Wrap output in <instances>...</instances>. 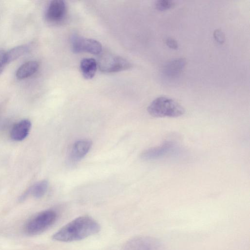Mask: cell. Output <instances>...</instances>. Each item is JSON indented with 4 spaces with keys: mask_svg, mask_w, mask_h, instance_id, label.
Segmentation results:
<instances>
[{
    "mask_svg": "<svg viewBox=\"0 0 250 250\" xmlns=\"http://www.w3.org/2000/svg\"><path fill=\"white\" fill-rule=\"evenodd\" d=\"M7 64L6 58V51L0 49V75L3 72L5 65Z\"/></svg>",
    "mask_w": 250,
    "mask_h": 250,
    "instance_id": "cell-17",
    "label": "cell"
},
{
    "mask_svg": "<svg viewBox=\"0 0 250 250\" xmlns=\"http://www.w3.org/2000/svg\"><path fill=\"white\" fill-rule=\"evenodd\" d=\"M122 250H165L162 243L156 238L138 236L127 241Z\"/></svg>",
    "mask_w": 250,
    "mask_h": 250,
    "instance_id": "cell-5",
    "label": "cell"
},
{
    "mask_svg": "<svg viewBox=\"0 0 250 250\" xmlns=\"http://www.w3.org/2000/svg\"><path fill=\"white\" fill-rule=\"evenodd\" d=\"M97 67V61L93 58H84L80 62L81 72L86 79H91L94 76Z\"/></svg>",
    "mask_w": 250,
    "mask_h": 250,
    "instance_id": "cell-13",
    "label": "cell"
},
{
    "mask_svg": "<svg viewBox=\"0 0 250 250\" xmlns=\"http://www.w3.org/2000/svg\"><path fill=\"white\" fill-rule=\"evenodd\" d=\"M147 111L154 117H177L184 114L185 109L173 99L160 96L150 104L147 107Z\"/></svg>",
    "mask_w": 250,
    "mask_h": 250,
    "instance_id": "cell-2",
    "label": "cell"
},
{
    "mask_svg": "<svg viewBox=\"0 0 250 250\" xmlns=\"http://www.w3.org/2000/svg\"><path fill=\"white\" fill-rule=\"evenodd\" d=\"M39 67V64L37 61H28L18 68L16 72V77L18 80L26 79L35 74Z\"/></svg>",
    "mask_w": 250,
    "mask_h": 250,
    "instance_id": "cell-12",
    "label": "cell"
},
{
    "mask_svg": "<svg viewBox=\"0 0 250 250\" xmlns=\"http://www.w3.org/2000/svg\"><path fill=\"white\" fill-rule=\"evenodd\" d=\"M48 186V182L43 180L34 185L28 191V193H31L34 197L40 198L42 197L47 191Z\"/></svg>",
    "mask_w": 250,
    "mask_h": 250,
    "instance_id": "cell-15",
    "label": "cell"
},
{
    "mask_svg": "<svg viewBox=\"0 0 250 250\" xmlns=\"http://www.w3.org/2000/svg\"><path fill=\"white\" fill-rule=\"evenodd\" d=\"M29 50V46L22 44L14 47L6 52L7 63H9L25 54Z\"/></svg>",
    "mask_w": 250,
    "mask_h": 250,
    "instance_id": "cell-14",
    "label": "cell"
},
{
    "mask_svg": "<svg viewBox=\"0 0 250 250\" xmlns=\"http://www.w3.org/2000/svg\"><path fill=\"white\" fill-rule=\"evenodd\" d=\"M186 64V61L183 58L172 59L167 62L163 66V74L170 78H175L182 72Z\"/></svg>",
    "mask_w": 250,
    "mask_h": 250,
    "instance_id": "cell-9",
    "label": "cell"
},
{
    "mask_svg": "<svg viewBox=\"0 0 250 250\" xmlns=\"http://www.w3.org/2000/svg\"><path fill=\"white\" fill-rule=\"evenodd\" d=\"M57 213L52 209L42 211L31 219L25 225V232L29 235L39 234L48 229L56 221Z\"/></svg>",
    "mask_w": 250,
    "mask_h": 250,
    "instance_id": "cell-3",
    "label": "cell"
},
{
    "mask_svg": "<svg viewBox=\"0 0 250 250\" xmlns=\"http://www.w3.org/2000/svg\"><path fill=\"white\" fill-rule=\"evenodd\" d=\"M174 5L171 0H158L155 3V8L159 11H166L172 8Z\"/></svg>",
    "mask_w": 250,
    "mask_h": 250,
    "instance_id": "cell-16",
    "label": "cell"
},
{
    "mask_svg": "<svg viewBox=\"0 0 250 250\" xmlns=\"http://www.w3.org/2000/svg\"><path fill=\"white\" fill-rule=\"evenodd\" d=\"M99 223L88 216H82L72 220L57 231L52 239L60 242H72L84 239L97 233Z\"/></svg>",
    "mask_w": 250,
    "mask_h": 250,
    "instance_id": "cell-1",
    "label": "cell"
},
{
    "mask_svg": "<svg viewBox=\"0 0 250 250\" xmlns=\"http://www.w3.org/2000/svg\"><path fill=\"white\" fill-rule=\"evenodd\" d=\"M213 37L215 40L220 43H223L225 40L224 33L220 29H216L214 31Z\"/></svg>",
    "mask_w": 250,
    "mask_h": 250,
    "instance_id": "cell-18",
    "label": "cell"
},
{
    "mask_svg": "<svg viewBox=\"0 0 250 250\" xmlns=\"http://www.w3.org/2000/svg\"><path fill=\"white\" fill-rule=\"evenodd\" d=\"M173 142L167 141L161 146L151 147L144 151L141 154V158L144 160H152L159 159L167 155L174 149Z\"/></svg>",
    "mask_w": 250,
    "mask_h": 250,
    "instance_id": "cell-8",
    "label": "cell"
},
{
    "mask_svg": "<svg viewBox=\"0 0 250 250\" xmlns=\"http://www.w3.org/2000/svg\"><path fill=\"white\" fill-rule=\"evenodd\" d=\"M166 43L170 48L173 49H177L178 48V44L177 42L172 38H167L166 40Z\"/></svg>",
    "mask_w": 250,
    "mask_h": 250,
    "instance_id": "cell-19",
    "label": "cell"
},
{
    "mask_svg": "<svg viewBox=\"0 0 250 250\" xmlns=\"http://www.w3.org/2000/svg\"><path fill=\"white\" fill-rule=\"evenodd\" d=\"M31 128V123L28 119H23L15 124L10 132L11 139L15 141L23 140L28 136Z\"/></svg>",
    "mask_w": 250,
    "mask_h": 250,
    "instance_id": "cell-10",
    "label": "cell"
},
{
    "mask_svg": "<svg viewBox=\"0 0 250 250\" xmlns=\"http://www.w3.org/2000/svg\"><path fill=\"white\" fill-rule=\"evenodd\" d=\"M92 146V142L87 140L77 141L73 145L70 153V158L73 161L82 159L88 153Z\"/></svg>",
    "mask_w": 250,
    "mask_h": 250,
    "instance_id": "cell-11",
    "label": "cell"
},
{
    "mask_svg": "<svg viewBox=\"0 0 250 250\" xmlns=\"http://www.w3.org/2000/svg\"><path fill=\"white\" fill-rule=\"evenodd\" d=\"M67 13V7L62 0H53L49 4L45 12V18L50 23L61 22Z\"/></svg>",
    "mask_w": 250,
    "mask_h": 250,
    "instance_id": "cell-7",
    "label": "cell"
},
{
    "mask_svg": "<svg viewBox=\"0 0 250 250\" xmlns=\"http://www.w3.org/2000/svg\"><path fill=\"white\" fill-rule=\"evenodd\" d=\"M71 46L75 53L86 52L94 55H100L102 52V46L99 42L77 34L73 35L71 38Z\"/></svg>",
    "mask_w": 250,
    "mask_h": 250,
    "instance_id": "cell-6",
    "label": "cell"
},
{
    "mask_svg": "<svg viewBox=\"0 0 250 250\" xmlns=\"http://www.w3.org/2000/svg\"><path fill=\"white\" fill-rule=\"evenodd\" d=\"M97 62L100 70L104 73L117 72L131 68V64L123 58L110 53H102Z\"/></svg>",
    "mask_w": 250,
    "mask_h": 250,
    "instance_id": "cell-4",
    "label": "cell"
}]
</instances>
